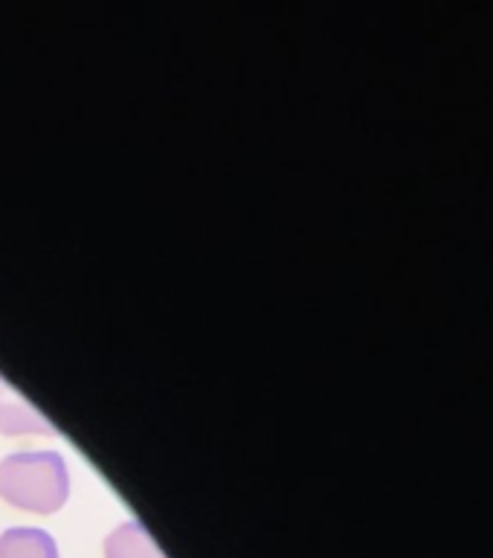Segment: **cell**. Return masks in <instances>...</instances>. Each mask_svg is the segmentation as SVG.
Returning a JSON list of instances; mask_svg holds the SVG:
<instances>
[{"instance_id": "6da1fadb", "label": "cell", "mask_w": 493, "mask_h": 558, "mask_svg": "<svg viewBox=\"0 0 493 558\" xmlns=\"http://www.w3.org/2000/svg\"><path fill=\"white\" fill-rule=\"evenodd\" d=\"M0 497L24 512H59L70 497L67 462L56 451L9 453L0 462Z\"/></svg>"}, {"instance_id": "7a4b0ae2", "label": "cell", "mask_w": 493, "mask_h": 558, "mask_svg": "<svg viewBox=\"0 0 493 558\" xmlns=\"http://www.w3.org/2000/svg\"><path fill=\"white\" fill-rule=\"evenodd\" d=\"M0 430L3 434H52L50 422H44L38 410L26 404L7 384H0Z\"/></svg>"}, {"instance_id": "3957f363", "label": "cell", "mask_w": 493, "mask_h": 558, "mask_svg": "<svg viewBox=\"0 0 493 558\" xmlns=\"http://www.w3.org/2000/svg\"><path fill=\"white\" fill-rule=\"evenodd\" d=\"M0 558H59V544L44 530L15 526L0 535Z\"/></svg>"}, {"instance_id": "277c9868", "label": "cell", "mask_w": 493, "mask_h": 558, "mask_svg": "<svg viewBox=\"0 0 493 558\" xmlns=\"http://www.w3.org/2000/svg\"><path fill=\"white\" fill-rule=\"evenodd\" d=\"M104 558H165L143 523L128 521L116 526L104 541Z\"/></svg>"}]
</instances>
